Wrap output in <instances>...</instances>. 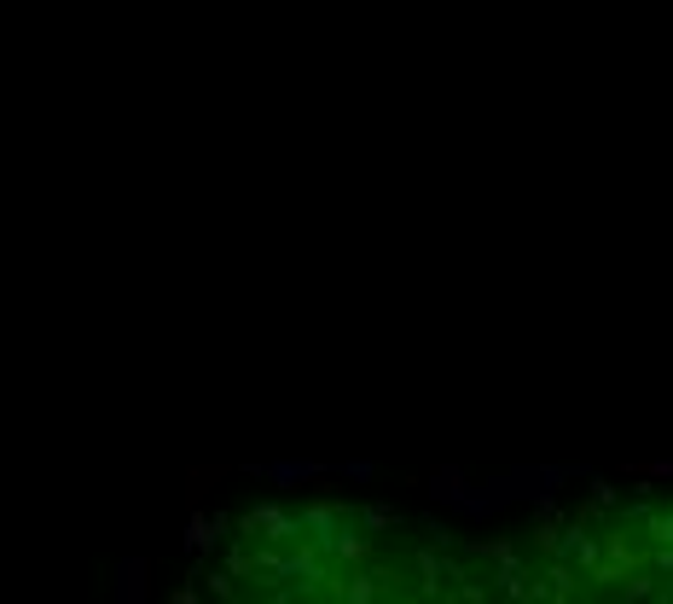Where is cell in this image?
<instances>
[{"instance_id": "cell-1", "label": "cell", "mask_w": 673, "mask_h": 604, "mask_svg": "<svg viewBox=\"0 0 673 604\" xmlns=\"http://www.w3.org/2000/svg\"><path fill=\"white\" fill-rule=\"evenodd\" d=\"M651 564V541H644V528H639V517L627 523L621 517L610 535H599V564L586 570V582H599V587H621L633 570H644Z\"/></svg>"}, {"instance_id": "cell-2", "label": "cell", "mask_w": 673, "mask_h": 604, "mask_svg": "<svg viewBox=\"0 0 673 604\" xmlns=\"http://www.w3.org/2000/svg\"><path fill=\"white\" fill-rule=\"evenodd\" d=\"M534 598H575V564L552 558V564H546V575L534 582Z\"/></svg>"}, {"instance_id": "cell-3", "label": "cell", "mask_w": 673, "mask_h": 604, "mask_svg": "<svg viewBox=\"0 0 673 604\" xmlns=\"http://www.w3.org/2000/svg\"><path fill=\"white\" fill-rule=\"evenodd\" d=\"M639 528H644V541L651 546H673V506H644Z\"/></svg>"}, {"instance_id": "cell-4", "label": "cell", "mask_w": 673, "mask_h": 604, "mask_svg": "<svg viewBox=\"0 0 673 604\" xmlns=\"http://www.w3.org/2000/svg\"><path fill=\"white\" fill-rule=\"evenodd\" d=\"M430 494H435V500H448V506H453V500L464 494V476H459L453 465H448V471H435V483H430Z\"/></svg>"}, {"instance_id": "cell-5", "label": "cell", "mask_w": 673, "mask_h": 604, "mask_svg": "<svg viewBox=\"0 0 673 604\" xmlns=\"http://www.w3.org/2000/svg\"><path fill=\"white\" fill-rule=\"evenodd\" d=\"M354 523H360V528H390V523H395V512H390V506H366Z\"/></svg>"}, {"instance_id": "cell-6", "label": "cell", "mask_w": 673, "mask_h": 604, "mask_svg": "<svg viewBox=\"0 0 673 604\" xmlns=\"http://www.w3.org/2000/svg\"><path fill=\"white\" fill-rule=\"evenodd\" d=\"M644 476H656V483H673V460H656V465H644Z\"/></svg>"}]
</instances>
